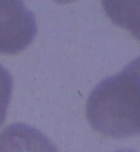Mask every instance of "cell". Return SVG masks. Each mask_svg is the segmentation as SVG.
<instances>
[{
    "instance_id": "3",
    "label": "cell",
    "mask_w": 140,
    "mask_h": 152,
    "mask_svg": "<svg viewBox=\"0 0 140 152\" xmlns=\"http://www.w3.org/2000/svg\"><path fill=\"white\" fill-rule=\"evenodd\" d=\"M0 152H58V149L38 129L14 124L0 132Z\"/></svg>"
},
{
    "instance_id": "4",
    "label": "cell",
    "mask_w": 140,
    "mask_h": 152,
    "mask_svg": "<svg viewBox=\"0 0 140 152\" xmlns=\"http://www.w3.org/2000/svg\"><path fill=\"white\" fill-rule=\"evenodd\" d=\"M13 90V79L7 69L0 65V125L5 121Z\"/></svg>"
},
{
    "instance_id": "2",
    "label": "cell",
    "mask_w": 140,
    "mask_h": 152,
    "mask_svg": "<svg viewBox=\"0 0 140 152\" xmlns=\"http://www.w3.org/2000/svg\"><path fill=\"white\" fill-rule=\"evenodd\" d=\"M38 32L36 18L22 1L0 0V54H16L28 47Z\"/></svg>"
},
{
    "instance_id": "1",
    "label": "cell",
    "mask_w": 140,
    "mask_h": 152,
    "mask_svg": "<svg viewBox=\"0 0 140 152\" xmlns=\"http://www.w3.org/2000/svg\"><path fill=\"white\" fill-rule=\"evenodd\" d=\"M86 118L98 132L112 138L139 133V58L102 80L86 102Z\"/></svg>"
},
{
    "instance_id": "5",
    "label": "cell",
    "mask_w": 140,
    "mask_h": 152,
    "mask_svg": "<svg viewBox=\"0 0 140 152\" xmlns=\"http://www.w3.org/2000/svg\"><path fill=\"white\" fill-rule=\"evenodd\" d=\"M114 152H135V151L132 150V149H121V150H117Z\"/></svg>"
}]
</instances>
